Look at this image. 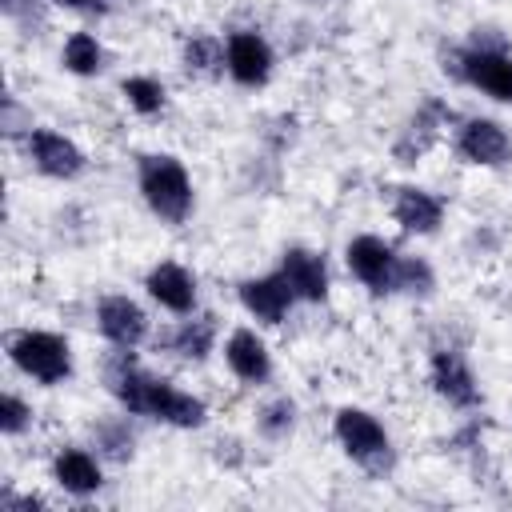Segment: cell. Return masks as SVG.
I'll use <instances>...</instances> for the list:
<instances>
[{
	"mask_svg": "<svg viewBox=\"0 0 512 512\" xmlns=\"http://www.w3.org/2000/svg\"><path fill=\"white\" fill-rule=\"evenodd\" d=\"M104 388L128 416H144L180 432H196L208 424V404L168 376L148 372L136 360V348H112V356L104 360Z\"/></svg>",
	"mask_w": 512,
	"mask_h": 512,
	"instance_id": "6da1fadb",
	"label": "cell"
},
{
	"mask_svg": "<svg viewBox=\"0 0 512 512\" xmlns=\"http://www.w3.org/2000/svg\"><path fill=\"white\" fill-rule=\"evenodd\" d=\"M136 188H140V200L144 208L160 220V224H184L196 208V188H192V176L184 168L180 156L172 152H144L136 160Z\"/></svg>",
	"mask_w": 512,
	"mask_h": 512,
	"instance_id": "7a4b0ae2",
	"label": "cell"
},
{
	"mask_svg": "<svg viewBox=\"0 0 512 512\" xmlns=\"http://www.w3.org/2000/svg\"><path fill=\"white\" fill-rule=\"evenodd\" d=\"M4 352L20 376H28L44 388L68 384L76 372L72 340L64 332H52V328H16V332H8Z\"/></svg>",
	"mask_w": 512,
	"mask_h": 512,
	"instance_id": "3957f363",
	"label": "cell"
},
{
	"mask_svg": "<svg viewBox=\"0 0 512 512\" xmlns=\"http://www.w3.org/2000/svg\"><path fill=\"white\" fill-rule=\"evenodd\" d=\"M332 436L340 444V452L368 476L384 480L396 468V444L388 436V428L380 424V416H372L360 404H344L332 416Z\"/></svg>",
	"mask_w": 512,
	"mask_h": 512,
	"instance_id": "277c9868",
	"label": "cell"
},
{
	"mask_svg": "<svg viewBox=\"0 0 512 512\" xmlns=\"http://www.w3.org/2000/svg\"><path fill=\"white\" fill-rule=\"evenodd\" d=\"M452 76L496 104H512V52L504 48V40L472 36L468 44H460L452 52Z\"/></svg>",
	"mask_w": 512,
	"mask_h": 512,
	"instance_id": "5b68a950",
	"label": "cell"
},
{
	"mask_svg": "<svg viewBox=\"0 0 512 512\" xmlns=\"http://www.w3.org/2000/svg\"><path fill=\"white\" fill-rule=\"evenodd\" d=\"M20 148H24V160H28L44 180L72 184V180H80L84 168H88L84 148H80L68 132L48 128V124H28L24 136H20Z\"/></svg>",
	"mask_w": 512,
	"mask_h": 512,
	"instance_id": "8992f818",
	"label": "cell"
},
{
	"mask_svg": "<svg viewBox=\"0 0 512 512\" xmlns=\"http://www.w3.org/2000/svg\"><path fill=\"white\" fill-rule=\"evenodd\" d=\"M396 264H400V252L392 240L376 236V232H360L344 244V268L352 272V280L360 288H368L372 296H392V284H396Z\"/></svg>",
	"mask_w": 512,
	"mask_h": 512,
	"instance_id": "52a82bcc",
	"label": "cell"
},
{
	"mask_svg": "<svg viewBox=\"0 0 512 512\" xmlns=\"http://www.w3.org/2000/svg\"><path fill=\"white\" fill-rule=\"evenodd\" d=\"M428 384L456 412H476L484 404L480 380H476L468 356L456 352V348H432V356H428Z\"/></svg>",
	"mask_w": 512,
	"mask_h": 512,
	"instance_id": "ba28073f",
	"label": "cell"
},
{
	"mask_svg": "<svg viewBox=\"0 0 512 512\" xmlns=\"http://www.w3.org/2000/svg\"><path fill=\"white\" fill-rule=\"evenodd\" d=\"M224 72L240 88H264L276 72V52L264 32L256 28H236L224 36Z\"/></svg>",
	"mask_w": 512,
	"mask_h": 512,
	"instance_id": "9c48e42d",
	"label": "cell"
},
{
	"mask_svg": "<svg viewBox=\"0 0 512 512\" xmlns=\"http://www.w3.org/2000/svg\"><path fill=\"white\" fill-rule=\"evenodd\" d=\"M96 332L108 348H140L152 336V316L136 296L108 292L96 300Z\"/></svg>",
	"mask_w": 512,
	"mask_h": 512,
	"instance_id": "30bf717a",
	"label": "cell"
},
{
	"mask_svg": "<svg viewBox=\"0 0 512 512\" xmlns=\"http://www.w3.org/2000/svg\"><path fill=\"white\" fill-rule=\"evenodd\" d=\"M452 148L472 168H504L512 160V136L492 116H464L452 132Z\"/></svg>",
	"mask_w": 512,
	"mask_h": 512,
	"instance_id": "8fae6325",
	"label": "cell"
},
{
	"mask_svg": "<svg viewBox=\"0 0 512 512\" xmlns=\"http://www.w3.org/2000/svg\"><path fill=\"white\" fill-rule=\"evenodd\" d=\"M236 300H240V308H244L256 324H264V328H280V324L288 320V312L300 304L296 292L288 288V280L280 276V268L260 272V276H244V280L236 284Z\"/></svg>",
	"mask_w": 512,
	"mask_h": 512,
	"instance_id": "7c38bea8",
	"label": "cell"
},
{
	"mask_svg": "<svg viewBox=\"0 0 512 512\" xmlns=\"http://www.w3.org/2000/svg\"><path fill=\"white\" fill-rule=\"evenodd\" d=\"M144 292H148L152 304H160L172 316H192L196 304H200L196 272L188 264H180V260H156L144 272Z\"/></svg>",
	"mask_w": 512,
	"mask_h": 512,
	"instance_id": "4fadbf2b",
	"label": "cell"
},
{
	"mask_svg": "<svg viewBox=\"0 0 512 512\" xmlns=\"http://www.w3.org/2000/svg\"><path fill=\"white\" fill-rule=\"evenodd\" d=\"M48 472H52V484L72 500H88V496H96L104 488V456L84 448V444L56 448Z\"/></svg>",
	"mask_w": 512,
	"mask_h": 512,
	"instance_id": "5bb4252c",
	"label": "cell"
},
{
	"mask_svg": "<svg viewBox=\"0 0 512 512\" xmlns=\"http://www.w3.org/2000/svg\"><path fill=\"white\" fill-rule=\"evenodd\" d=\"M280 276L288 280V288L296 292L300 304H324L332 292V268L324 260V252L304 248V244H288L280 252Z\"/></svg>",
	"mask_w": 512,
	"mask_h": 512,
	"instance_id": "9a60e30c",
	"label": "cell"
},
{
	"mask_svg": "<svg viewBox=\"0 0 512 512\" xmlns=\"http://www.w3.org/2000/svg\"><path fill=\"white\" fill-rule=\"evenodd\" d=\"M220 356H224L228 372H232L240 384H248V388H260V384L272 380V348H268V340H264L256 328H248V324H240V328H232V332L224 336Z\"/></svg>",
	"mask_w": 512,
	"mask_h": 512,
	"instance_id": "2e32d148",
	"label": "cell"
},
{
	"mask_svg": "<svg viewBox=\"0 0 512 512\" xmlns=\"http://www.w3.org/2000/svg\"><path fill=\"white\" fill-rule=\"evenodd\" d=\"M444 212H448L444 200L420 184H404L392 196V220L400 224L404 236H436L444 224Z\"/></svg>",
	"mask_w": 512,
	"mask_h": 512,
	"instance_id": "e0dca14e",
	"label": "cell"
},
{
	"mask_svg": "<svg viewBox=\"0 0 512 512\" xmlns=\"http://www.w3.org/2000/svg\"><path fill=\"white\" fill-rule=\"evenodd\" d=\"M216 340H220V328L212 316H180L168 332H160V348L184 364H204L212 352H216Z\"/></svg>",
	"mask_w": 512,
	"mask_h": 512,
	"instance_id": "ac0fdd59",
	"label": "cell"
},
{
	"mask_svg": "<svg viewBox=\"0 0 512 512\" xmlns=\"http://www.w3.org/2000/svg\"><path fill=\"white\" fill-rule=\"evenodd\" d=\"M104 64H108V52H104V44H100L96 32H84L80 28V32H72L60 44V68L68 76H76V80H96L104 72Z\"/></svg>",
	"mask_w": 512,
	"mask_h": 512,
	"instance_id": "d6986e66",
	"label": "cell"
},
{
	"mask_svg": "<svg viewBox=\"0 0 512 512\" xmlns=\"http://www.w3.org/2000/svg\"><path fill=\"white\" fill-rule=\"evenodd\" d=\"M180 68L188 76H200V80H216V76H228L224 72V36H212V32H196L180 44Z\"/></svg>",
	"mask_w": 512,
	"mask_h": 512,
	"instance_id": "ffe728a7",
	"label": "cell"
},
{
	"mask_svg": "<svg viewBox=\"0 0 512 512\" xmlns=\"http://www.w3.org/2000/svg\"><path fill=\"white\" fill-rule=\"evenodd\" d=\"M92 448L104 456V464H128L136 456V428L124 408H120V416L92 424Z\"/></svg>",
	"mask_w": 512,
	"mask_h": 512,
	"instance_id": "44dd1931",
	"label": "cell"
},
{
	"mask_svg": "<svg viewBox=\"0 0 512 512\" xmlns=\"http://www.w3.org/2000/svg\"><path fill=\"white\" fill-rule=\"evenodd\" d=\"M120 96L124 104L136 112V116H160L168 108V84L160 76H148V72H136V76H124L120 80Z\"/></svg>",
	"mask_w": 512,
	"mask_h": 512,
	"instance_id": "7402d4cb",
	"label": "cell"
},
{
	"mask_svg": "<svg viewBox=\"0 0 512 512\" xmlns=\"http://www.w3.org/2000/svg\"><path fill=\"white\" fill-rule=\"evenodd\" d=\"M296 416H300V408H296L292 396H268V400L256 408V432H260L268 444H280V440H288V436L296 432Z\"/></svg>",
	"mask_w": 512,
	"mask_h": 512,
	"instance_id": "603a6c76",
	"label": "cell"
},
{
	"mask_svg": "<svg viewBox=\"0 0 512 512\" xmlns=\"http://www.w3.org/2000/svg\"><path fill=\"white\" fill-rule=\"evenodd\" d=\"M436 292V272L424 256H404L400 252V264H396V284H392V296H412V300H428Z\"/></svg>",
	"mask_w": 512,
	"mask_h": 512,
	"instance_id": "cb8c5ba5",
	"label": "cell"
},
{
	"mask_svg": "<svg viewBox=\"0 0 512 512\" xmlns=\"http://www.w3.org/2000/svg\"><path fill=\"white\" fill-rule=\"evenodd\" d=\"M32 420H36V412H32V404L20 396V392H4L0 396V432L8 436V440H20L28 428H32Z\"/></svg>",
	"mask_w": 512,
	"mask_h": 512,
	"instance_id": "d4e9b609",
	"label": "cell"
},
{
	"mask_svg": "<svg viewBox=\"0 0 512 512\" xmlns=\"http://www.w3.org/2000/svg\"><path fill=\"white\" fill-rule=\"evenodd\" d=\"M56 8H68V12H104L108 0H48Z\"/></svg>",
	"mask_w": 512,
	"mask_h": 512,
	"instance_id": "484cf974",
	"label": "cell"
}]
</instances>
